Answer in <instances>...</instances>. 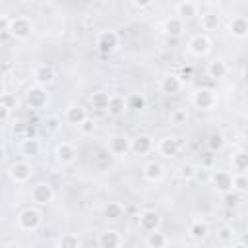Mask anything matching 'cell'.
I'll use <instances>...</instances> for the list:
<instances>
[{"label": "cell", "mask_w": 248, "mask_h": 248, "mask_svg": "<svg viewBox=\"0 0 248 248\" xmlns=\"http://www.w3.org/2000/svg\"><path fill=\"white\" fill-rule=\"evenodd\" d=\"M33 29H35V25H33V21L29 19V17H25V16H16V17H12V21H10V27H8V35H12L14 39H17V41H23V39H27L31 33H33Z\"/></svg>", "instance_id": "1"}, {"label": "cell", "mask_w": 248, "mask_h": 248, "mask_svg": "<svg viewBox=\"0 0 248 248\" xmlns=\"http://www.w3.org/2000/svg\"><path fill=\"white\" fill-rule=\"evenodd\" d=\"M41 225V211L35 209V207H25L19 211L17 215V227L21 231H27V232H33L37 231Z\"/></svg>", "instance_id": "2"}, {"label": "cell", "mask_w": 248, "mask_h": 248, "mask_svg": "<svg viewBox=\"0 0 248 248\" xmlns=\"http://www.w3.org/2000/svg\"><path fill=\"white\" fill-rule=\"evenodd\" d=\"M118 43H120V37H118V33L112 31V29L101 31V33L97 35V39H95V46H97V50H99L101 54H110L112 50H116Z\"/></svg>", "instance_id": "3"}, {"label": "cell", "mask_w": 248, "mask_h": 248, "mask_svg": "<svg viewBox=\"0 0 248 248\" xmlns=\"http://www.w3.org/2000/svg\"><path fill=\"white\" fill-rule=\"evenodd\" d=\"M107 149L114 157H124L128 151H132V140H128L124 134H112L107 140Z\"/></svg>", "instance_id": "4"}, {"label": "cell", "mask_w": 248, "mask_h": 248, "mask_svg": "<svg viewBox=\"0 0 248 248\" xmlns=\"http://www.w3.org/2000/svg\"><path fill=\"white\" fill-rule=\"evenodd\" d=\"M25 103H27L31 108L41 110V108L46 107L48 95H46V91H45L41 85H35V87H29V89L25 91Z\"/></svg>", "instance_id": "5"}, {"label": "cell", "mask_w": 248, "mask_h": 248, "mask_svg": "<svg viewBox=\"0 0 248 248\" xmlns=\"http://www.w3.org/2000/svg\"><path fill=\"white\" fill-rule=\"evenodd\" d=\"M232 180H234V174L229 172V170H223V169H217L211 174V184L221 194H227V192L232 190Z\"/></svg>", "instance_id": "6"}, {"label": "cell", "mask_w": 248, "mask_h": 248, "mask_svg": "<svg viewBox=\"0 0 248 248\" xmlns=\"http://www.w3.org/2000/svg\"><path fill=\"white\" fill-rule=\"evenodd\" d=\"M8 174H10V178H12L14 182L21 184V182H27V180L31 178L33 169H31V165H29L27 161H16V163L10 165Z\"/></svg>", "instance_id": "7"}, {"label": "cell", "mask_w": 248, "mask_h": 248, "mask_svg": "<svg viewBox=\"0 0 248 248\" xmlns=\"http://www.w3.org/2000/svg\"><path fill=\"white\" fill-rule=\"evenodd\" d=\"M138 223H140V229L141 231L151 232V231H157L161 227V215L155 209H145V211L140 213Z\"/></svg>", "instance_id": "8"}, {"label": "cell", "mask_w": 248, "mask_h": 248, "mask_svg": "<svg viewBox=\"0 0 248 248\" xmlns=\"http://www.w3.org/2000/svg\"><path fill=\"white\" fill-rule=\"evenodd\" d=\"M31 200L35 203H50L54 200V190L48 182H39L31 188Z\"/></svg>", "instance_id": "9"}, {"label": "cell", "mask_w": 248, "mask_h": 248, "mask_svg": "<svg viewBox=\"0 0 248 248\" xmlns=\"http://www.w3.org/2000/svg\"><path fill=\"white\" fill-rule=\"evenodd\" d=\"M54 155H56V161H58L60 165H72V163L76 161L78 149H76L74 143H70V141H62V143L56 145Z\"/></svg>", "instance_id": "10"}, {"label": "cell", "mask_w": 248, "mask_h": 248, "mask_svg": "<svg viewBox=\"0 0 248 248\" xmlns=\"http://www.w3.org/2000/svg\"><path fill=\"white\" fill-rule=\"evenodd\" d=\"M188 48H190V52H192L194 56H205V54L209 52V48H211V41H209L207 35L198 33V35H194V37L190 39Z\"/></svg>", "instance_id": "11"}, {"label": "cell", "mask_w": 248, "mask_h": 248, "mask_svg": "<svg viewBox=\"0 0 248 248\" xmlns=\"http://www.w3.org/2000/svg\"><path fill=\"white\" fill-rule=\"evenodd\" d=\"M215 93L211 91V89H205V87H202V89H198L196 93H194V97H192V103L198 107V108H202V110H209L213 105H215Z\"/></svg>", "instance_id": "12"}, {"label": "cell", "mask_w": 248, "mask_h": 248, "mask_svg": "<svg viewBox=\"0 0 248 248\" xmlns=\"http://www.w3.org/2000/svg\"><path fill=\"white\" fill-rule=\"evenodd\" d=\"M97 244H99L101 248H118V246L124 244V238H122V234H120L118 231L108 229V231H103V232L99 234Z\"/></svg>", "instance_id": "13"}, {"label": "cell", "mask_w": 248, "mask_h": 248, "mask_svg": "<svg viewBox=\"0 0 248 248\" xmlns=\"http://www.w3.org/2000/svg\"><path fill=\"white\" fill-rule=\"evenodd\" d=\"M178 151H180V141H178L174 136H167V138H163V140L159 141V153H161L163 157H167V159L176 157Z\"/></svg>", "instance_id": "14"}, {"label": "cell", "mask_w": 248, "mask_h": 248, "mask_svg": "<svg viewBox=\"0 0 248 248\" xmlns=\"http://www.w3.org/2000/svg\"><path fill=\"white\" fill-rule=\"evenodd\" d=\"M229 33L236 39H244L248 37V17L244 16H234L229 21Z\"/></svg>", "instance_id": "15"}, {"label": "cell", "mask_w": 248, "mask_h": 248, "mask_svg": "<svg viewBox=\"0 0 248 248\" xmlns=\"http://www.w3.org/2000/svg\"><path fill=\"white\" fill-rule=\"evenodd\" d=\"M159 87H161V91L167 93V95H176V93L182 89V78L176 76V74H169V76H165V78L161 79Z\"/></svg>", "instance_id": "16"}, {"label": "cell", "mask_w": 248, "mask_h": 248, "mask_svg": "<svg viewBox=\"0 0 248 248\" xmlns=\"http://www.w3.org/2000/svg\"><path fill=\"white\" fill-rule=\"evenodd\" d=\"M151 147H153V140L147 134H138L132 140V153L134 155H147L151 151Z\"/></svg>", "instance_id": "17"}, {"label": "cell", "mask_w": 248, "mask_h": 248, "mask_svg": "<svg viewBox=\"0 0 248 248\" xmlns=\"http://www.w3.org/2000/svg\"><path fill=\"white\" fill-rule=\"evenodd\" d=\"M66 122L72 124V126H79L85 118H87V110L81 107V105H70L66 108V114H64Z\"/></svg>", "instance_id": "18"}, {"label": "cell", "mask_w": 248, "mask_h": 248, "mask_svg": "<svg viewBox=\"0 0 248 248\" xmlns=\"http://www.w3.org/2000/svg\"><path fill=\"white\" fill-rule=\"evenodd\" d=\"M33 78H35L37 85H48V83L54 81V70L46 64H39L33 70Z\"/></svg>", "instance_id": "19"}, {"label": "cell", "mask_w": 248, "mask_h": 248, "mask_svg": "<svg viewBox=\"0 0 248 248\" xmlns=\"http://www.w3.org/2000/svg\"><path fill=\"white\" fill-rule=\"evenodd\" d=\"M165 170H163V165L157 163V161H149L143 165V178L147 182H159L163 178Z\"/></svg>", "instance_id": "20"}, {"label": "cell", "mask_w": 248, "mask_h": 248, "mask_svg": "<svg viewBox=\"0 0 248 248\" xmlns=\"http://www.w3.org/2000/svg\"><path fill=\"white\" fill-rule=\"evenodd\" d=\"M21 155H25V157H37L39 153H41V141L35 138V136H27V138H23L21 140Z\"/></svg>", "instance_id": "21"}, {"label": "cell", "mask_w": 248, "mask_h": 248, "mask_svg": "<svg viewBox=\"0 0 248 248\" xmlns=\"http://www.w3.org/2000/svg\"><path fill=\"white\" fill-rule=\"evenodd\" d=\"M231 167L234 172H246L248 170V151L238 149L231 155Z\"/></svg>", "instance_id": "22"}, {"label": "cell", "mask_w": 248, "mask_h": 248, "mask_svg": "<svg viewBox=\"0 0 248 248\" xmlns=\"http://www.w3.org/2000/svg\"><path fill=\"white\" fill-rule=\"evenodd\" d=\"M124 215V207L118 202H107L103 205V217L107 221H118Z\"/></svg>", "instance_id": "23"}, {"label": "cell", "mask_w": 248, "mask_h": 248, "mask_svg": "<svg viewBox=\"0 0 248 248\" xmlns=\"http://www.w3.org/2000/svg\"><path fill=\"white\" fill-rule=\"evenodd\" d=\"M108 103H110V93L99 89V91H93L91 95V107L95 110H108Z\"/></svg>", "instance_id": "24"}, {"label": "cell", "mask_w": 248, "mask_h": 248, "mask_svg": "<svg viewBox=\"0 0 248 248\" xmlns=\"http://www.w3.org/2000/svg\"><path fill=\"white\" fill-rule=\"evenodd\" d=\"M167 244H169V236L165 232H161L159 229L147 232V236H145V246H149V248H163Z\"/></svg>", "instance_id": "25"}, {"label": "cell", "mask_w": 248, "mask_h": 248, "mask_svg": "<svg viewBox=\"0 0 248 248\" xmlns=\"http://www.w3.org/2000/svg\"><path fill=\"white\" fill-rule=\"evenodd\" d=\"M128 108V101L122 95H110V103H108V114L112 116H120L124 110Z\"/></svg>", "instance_id": "26"}, {"label": "cell", "mask_w": 248, "mask_h": 248, "mask_svg": "<svg viewBox=\"0 0 248 248\" xmlns=\"http://www.w3.org/2000/svg\"><path fill=\"white\" fill-rule=\"evenodd\" d=\"M165 33L169 37H178L182 31H184V23H182V17H169L163 25Z\"/></svg>", "instance_id": "27"}, {"label": "cell", "mask_w": 248, "mask_h": 248, "mask_svg": "<svg viewBox=\"0 0 248 248\" xmlns=\"http://www.w3.org/2000/svg\"><path fill=\"white\" fill-rule=\"evenodd\" d=\"M207 76L213 78V79L225 78V76H227V64H225L223 60H213V62H209V66H207Z\"/></svg>", "instance_id": "28"}, {"label": "cell", "mask_w": 248, "mask_h": 248, "mask_svg": "<svg viewBox=\"0 0 248 248\" xmlns=\"http://www.w3.org/2000/svg\"><path fill=\"white\" fill-rule=\"evenodd\" d=\"M178 16L182 19H190V17H196L198 16V6L192 2V0H182L178 4Z\"/></svg>", "instance_id": "29"}, {"label": "cell", "mask_w": 248, "mask_h": 248, "mask_svg": "<svg viewBox=\"0 0 248 248\" xmlns=\"http://www.w3.org/2000/svg\"><path fill=\"white\" fill-rule=\"evenodd\" d=\"M56 246H58V248H79V246H81V240L78 238V234L66 232V234H62V236L56 240Z\"/></svg>", "instance_id": "30"}, {"label": "cell", "mask_w": 248, "mask_h": 248, "mask_svg": "<svg viewBox=\"0 0 248 248\" xmlns=\"http://www.w3.org/2000/svg\"><path fill=\"white\" fill-rule=\"evenodd\" d=\"M200 23H202V29H203V31H213V29H217V27H219V16H217V14H213V12L202 14Z\"/></svg>", "instance_id": "31"}, {"label": "cell", "mask_w": 248, "mask_h": 248, "mask_svg": "<svg viewBox=\"0 0 248 248\" xmlns=\"http://www.w3.org/2000/svg\"><path fill=\"white\" fill-rule=\"evenodd\" d=\"M190 236L192 238H196V240H202V238H205L207 236V225L203 223V221H192V225H190Z\"/></svg>", "instance_id": "32"}, {"label": "cell", "mask_w": 248, "mask_h": 248, "mask_svg": "<svg viewBox=\"0 0 248 248\" xmlns=\"http://www.w3.org/2000/svg\"><path fill=\"white\" fill-rule=\"evenodd\" d=\"M126 101H128V108H132V110H141L147 105V101H145V97L141 93H130L126 97Z\"/></svg>", "instance_id": "33"}, {"label": "cell", "mask_w": 248, "mask_h": 248, "mask_svg": "<svg viewBox=\"0 0 248 248\" xmlns=\"http://www.w3.org/2000/svg\"><path fill=\"white\" fill-rule=\"evenodd\" d=\"M205 145H207V149H209L211 153H217V151H221V149L225 147V138H223L221 134H211V136L205 140Z\"/></svg>", "instance_id": "34"}, {"label": "cell", "mask_w": 248, "mask_h": 248, "mask_svg": "<svg viewBox=\"0 0 248 248\" xmlns=\"http://www.w3.org/2000/svg\"><path fill=\"white\" fill-rule=\"evenodd\" d=\"M232 190H236V192H240V194L248 192V174H246V172H234Z\"/></svg>", "instance_id": "35"}, {"label": "cell", "mask_w": 248, "mask_h": 248, "mask_svg": "<svg viewBox=\"0 0 248 248\" xmlns=\"http://www.w3.org/2000/svg\"><path fill=\"white\" fill-rule=\"evenodd\" d=\"M43 126H45V130H46L48 134H56V132L60 130V126H62V120H60V116H56V114H48V116L45 118Z\"/></svg>", "instance_id": "36"}, {"label": "cell", "mask_w": 248, "mask_h": 248, "mask_svg": "<svg viewBox=\"0 0 248 248\" xmlns=\"http://www.w3.org/2000/svg\"><path fill=\"white\" fill-rule=\"evenodd\" d=\"M196 176H198V167L196 165L186 163V165L180 167V178L182 180H194Z\"/></svg>", "instance_id": "37"}, {"label": "cell", "mask_w": 248, "mask_h": 248, "mask_svg": "<svg viewBox=\"0 0 248 248\" xmlns=\"http://www.w3.org/2000/svg\"><path fill=\"white\" fill-rule=\"evenodd\" d=\"M78 128H79V132H81L83 136H91V134L95 132V120L87 116V118H85V120H83V122H81Z\"/></svg>", "instance_id": "38"}, {"label": "cell", "mask_w": 248, "mask_h": 248, "mask_svg": "<svg viewBox=\"0 0 248 248\" xmlns=\"http://www.w3.org/2000/svg\"><path fill=\"white\" fill-rule=\"evenodd\" d=\"M223 200H225V205H229V207H234V205L238 203V200H240V192H236V190H231V192L223 194Z\"/></svg>", "instance_id": "39"}, {"label": "cell", "mask_w": 248, "mask_h": 248, "mask_svg": "<svg viewBox=\"0 0 248 248\" xmlns=\"http://www.w3.org/2000/svg\"><path fill=\"white\" fill-rule=\"evenodd\" d=\"M219 240L221 242H232V236H234V229L232 227H221L219 232H217Z\"/></svg>", "instance_id": "40"}, {"label": "cell", "mask_w": 248, "mask_h": 248, "mask_svg": "<svg viewBox=\"0 0 248 248\" xmlns=\"http://www.w3.org/2000/svg\"><path fill=\"white\" fill-rule=\"evenodd\" d=\"M0 105L2 107H6V108H16V95H12V93H8V91H4L2 93V97H0Z\"/></svg>", "instance_id": "41"}, {"label": "cell", "mask_w": 248, "mask_h": 248, "mask_svg": "<svg viewBox=\"0 0 248 248\" xmlns=\"http://www.w3.org/2000/svg\"><path fill=\"white\" fill-rule=\"evenodd\" d=\"M186 118H188V112H186L184 108H176V110L170 114V122H172V124H184Z\"/></svg>", "instance_id": "42"}, {"label": "cell", "mask_w": 248, "mask_h": 248, "mask_svg": "<svg viewBox=\"0 0 248 248\" xmlns=\"http://www.w3.org/2000/svg\"><path fill=\"white\" fill-rule=\"evenodd\" d=\"M132 4L136 8H140V10H143V8H149L153 4V0H132Z\"/></svg>", "instance_id": "43"}, {"label": "cell", "mask_w": 248, "mask_h": 248, "mask_svg": "<svg viewBox=\"0 0 248 248\" xmlns=\"http://www.w3.org/2000/svg\"><path fill=\"white\" fill-rule=\"evenodd\" d=\"M234 246H244V248H248V231H246V232H242L240 240H238V242H234Z\"/></svg>", "instance_id": "44"}, {"label": "cell", "mask_w": 248, "mask_h": 248, "mask_svg": "<svg viewBox=\"0 0 248 248\" xmlns=\"http://www.w3.org/2000/svg\"><path fill=\"white\" fill-rule=\"evenodd\" d=\"M8 116H10V108H6V107H2V105H0V120H2V122H6V120H8Z\"/></svg>", "instance_id": "45"}, {"label": "cell", "mask_w": 248, "mask_h": 248, "mask_svg": "<svg viewBox=\"0 0 248 248\" xmlns=\"http://www.w3.org/2000/svg\"><path fill=\"white\" fill-rule=\"evenodd\" d=\"M10 21H12V19H10L8 16H2V29H4V31H8V27H10Z\"/></svg>", "instance_id": "46"}, {"label": "cell", "mask_w": 248, "mask_h": 248, "mask_svg": "<svg viewBox=\"0 0 248 248\" xmlns=\"http://www.w3.org/2000/svg\"><path fill=\"white\" fill-rule=\"evenodd\" d=\"M242 81H244V83L248 85V66H246V68L242 70Z\"/></svg>", "instance_id": "47"}, {"label": "cell", "mask_w": 248, "mask_h": 248, "mask_svg": "<svg viewBox=\"0 0 248 248\" xmlns=\"http://www.w3.org/2000/svg\"><path fill=\"white\" fill-rule=\"evenodd\" d=\"M19 2H31V0H19Z\"/></svg>", "instance_id": "48"}, {"label": "cell", "mask_w": 248, "mask_h": 248, "mask_svg": "<svg viewBox=\"0 0 248 248\" xmlns=\"http://www.w3.org/2000/svg\"><path fill=\"white\" fill-rule=\"evenodd\" d=\"M209 2H215V0H209Z\"/></svg>", "instance_id": "49"}]
</instances>
